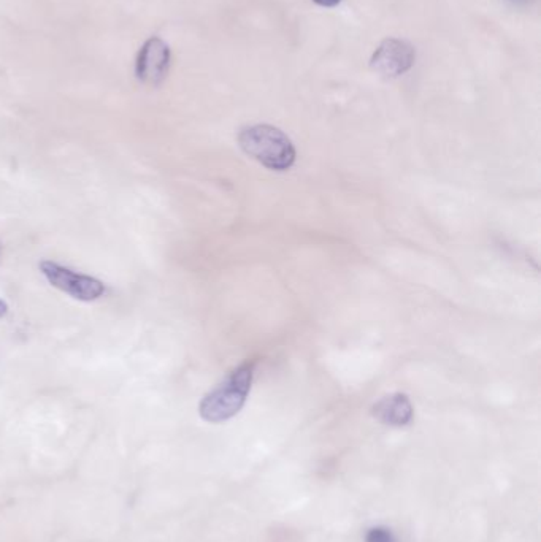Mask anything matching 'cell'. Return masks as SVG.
<instances>
[{"label": "cell", "mask_w": 541, "mask_h": 542, "mask_svg": "<svg viewBox=\"0 0 541 542\" xmlns=\"http://www.w3.org/2000/svg\"><path fill=\"white\" fill-rule=\"evenodd\" d=\"M415 46L407 40L386 39L380 43L370 59V67L386 80L402 77L415 65Z\"/></svg>", "instance_id": "5b68a950"}, {"label": "cell", "mask_w": 541, "mask_h": 542, "mask_svg": "<svg viewBox=\"0 0 541 542\" xmlns=\"http://www.w3.org/2000/svg\"><path fill=\"white\" fill-rule=\"evenodd\" d=\"M316 5H319V7H326V8H332L337 7L342 0H313Z\"/></svg>", "instance_id": "ba28073f"}, {"label": "cell", "mask_w": 541, "mask_h": 542, "mask_svg": "<svg viewBox=\"0 0 541 542\" xmlns=\"http://www.w3.org/2000/svg\"><path fill=\"white\" fill-rule=\"evenodd\" d=\"M43 276L48 279L51 286L59 291L66 292L70 297L77 298L81 302H94L105 294L104 283L91 276L80 275L62 265L54 264L45 260L40 264Z\"/></svg>", "instance_id": "3957f363"}, {"label": "cell", "mask_w": 541, "mask_h": 542, "mask_svg": "<svg viewBox=\"0 0 541 542\" xmlns=\"http://www.w3.org/2000/svg\"><path fill=\"white\" fill-rule=\"evenodd\" d=\"M373 416L391 427H405L413 420V406L407 395L394 394L384 397L373 406Z\"/></svg>", "instance_id": "8992f818"}, {"label": "cell", "mask_w": 541, "mask_h": 542, "mask_svg": "<svg viewBox=\"0 0 541 542\" xmlns=\"http://www.w3.org/2000/svg\"><path fill=\"white\" fill-rule=\"evenodd\" d=\"M172 62L169 43L161 37H150L143 43L135 59V78L139 83L158 88L164 83Z\"/></svg>", "instance_id": "277c9868"}, {"label": "cell", "mask_w": 541, "mask_h": 542, "mask_svg": "<svg viewBox=\"0 0 541 542\" xmlns=\"http://www.w3.org/2000/svg\"><path fill=\"white\" fill-rule=\"evenodd\" d=\"M8 313V305L4 300H0V319Z\"/></svg>", "instance_id": "9c48e42d"}, {"label": "cell", "mask_w": 541, "mask_h": 542, "mask_svg": "<svg viewBox=\"0 0 541 542\" xmlns=\"http://www.w3.org/2000/svg\"><path fill=\"white\" fill-rule=\"evenodd\" d=\"M238 145L246 156L273 172H288L296 162V148L291 138L269 124L243 127L238 134Z\"/></svg>", "instance_id": "6da1fadb"}, {"label": "cell", "mask_w": 541, "mask_h": 542, "mask_svg": "<svg viewBox=\"0 0 541 542\" xmlns=\"http://www.w3.org/2000/svg\"><path fill=\"white\" fill-rule=\"evenodd\" d=\"M511 2H527V0H511Z\"/></svg>", "instance_id": "30bf717a"}, {"label": "cell", "mask_w": 541, "mask_h": 542, "mask_svg": "<svg viewBox=\"0 0 541 542\" xmlns=\"http://www.w3.org/2000/svg\"><path fill=\"white\" fill-rule=\"evenodd\" d=\"M253 373L254 362H245L235 368L218 387L205 395L199 406L200 417L210 424H221L237 416L250 395Z\"/></svg>", "instance_id": "7a4b0ae2"}, {"label": "cell", "mask_w": 541, "mask_h": 542, "mask_svg": "<svg viewBox=\"0 0 541 542\" xmlns=\"http://www.w3.org/2000/svg\"><path fill=\"white\" fill-rule=\"evenodd\" d=\"M365 542H399L396 535L386 527H373L367 530Z\"/></svg>", "instance_id": "52a82bcc"}]
</instances>
